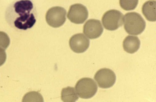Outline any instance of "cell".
Here are the masks:
<instances>
[{
    "label": "cell",
    "mask_w": 156,
    "mask_h": 102,
    "mask_svg": "<svg viewBox=\"0 0 156 102\" xmlns=\"http://www.w3.org/2000/svg\"><path fill=\"white\" fill-rule=\"evenodd\" d=\"M33 8V4L30 0H20L14 4L16 17L14 23L16 28L26 30L33 26L36 20L31 12Z\"/></svg>",
    "instance_id": "1"
},
{
    "label": "cell",
    "mask_w": 156,
    "mask_h": 102,
    "mask_svg": "<svg viewBox=\"0 0 156 102\" xmlns=\"http://www.w3.org/2000/svg\"><path fill=\"white\" fill-rule=\"evenodd\" d=\"M123 21L125 30L129 34L136 35L140 34L145 29L146 22L137 12H128L125 15Z\"/></svg>",
    "instance_id": "2"
},
{
    "label": "cell",
    "mask_w": 156,
    "mask_h": 102,
    "mask_svg": "<svg viewBox=\"0 0 156 102\" xmlns=\"http://www.w3.org/2000/svg\"><path fill=\"white\" fill-rule=\"evenodd\" d=\"M78 96L82 98H91L96 94L98 87L95 81L90 78H83L77 82L75 86Z\"/></svg>",
    "instance_id": "3"
},
{
    "label": "cell",
    "mask_w": 156,
    "mask_h": 102,
    "mask_svg": "<svg viewBox=\"0 0 156 102\" xmlns=\"http://www.w3.org/2000/svg\"><path fill=\"white\" fill-rule=\"evenodd\" d=\"M123 17L122 12L118 10L112 9L107 11L102 19L104 27L110 31L118 29L123 24Z\"/></svg>",
    "instance_id": "4"
},
{
    "label": "cell",
    "mask_w": 156,
    "mask_h": 102,
    "mask_svg": "<svg viewBox=\"0 0 156 102\" xmlns=\"http://www.w3.org/2000/svg\"><path fill=\"white\" fill-rule=\"evenodd\" d=\"M66 10L64 8L58 6L49 9L47 12L46 19L50 26L57 28L61 27L66 19Z\"/></svg>",
    "instance_id": "5"
},
{
    "label": "cell",
    "mask_w": 156,
    "mask_h": 102,
    "mask_svg": "<svg viewBox=\"0 0 156 102\" xmlns=\"http://www.w3.org/2000/svg\"><path fill=\"white\" fill-rule=\"evenodd\" d=\"M94 79L99 87L107 89L112 87L115 84L116 76L114 72L111 69L103 68L96 72Z\"/></svg>",
    "instance_id": "6"
},
{
    "label": "cell",
    "mask_w": 156,
    "mask_h": 102,
    "mask_svg": "<svg viewBox=\"0 0 156 102\" xmlns=\"http://www.w3.org/2000/svg\"><path fill=\"white\" fill-rule=\"evenodd\" d=\"M88 16V12L87 8L79 4L71 5L67 15V17L71 22L76 24L83 23Z\"/></svg>",
    "instance_id": "7"
},
{
    "label": "cell",
    "mask_w": 156,
    "mask_h": 102,
    "mask_svg": "<svg viewBox=\"0 0 156 102\" xmlns=\"http://www.w3.org/2000/svg\"><path fill=\"white\" fill-rule=\"evenodd\" d=\"M101 21L98 20L90 19L84 25V33L90 39H95L99 37L103 32Z\"/></svg>",
    "instance_id": "8"
},
{
    "label": "cell",
    "mask_w": 156,
    "mask_h": 102,
    "mask_svg": "<svg viewBox=\"0 0 156 102\" xmlns=\"http://www.w3.org/2000/svg\"><path fill=\"white\" fill-rule=\"evenodd\" d=\"M69 44L71 49L76 53L85 52L90 45L89 40L83 33L73 35L70 39Z\"/></svg>",
    "instance_id": "9"
},
{
    "label": "cell",
    "mask_w": 156,
    "mask_h": 102,
    "mask_svg": "<svg viewBox=\"0 0 156 102\" xmlns=\"http://www.w3.org/2000/svg\"><path fill=\"white\" fill-rule=\"evenodd\" d=\"M140 44V40L137 37L129 35L124 40L123 47L127 53L133 54L139 50Z\"/></svg>",
    "instance_id": "10"
},
{
    "label": "cell",
    "mask_w": 156,
    "mask_h": 102,
    "mask_svg": "<svg viewBox=\"0 0 156 102\" xmlns=\"http://www.w3.org/2000/svg\"><path fill=\"white\" fill-rule=\"evenodd\" d=\"M156 2L151 0L146 2L142 7V12L149 21L155 22L156 20Z\"/></svg>",
    "instance_id": "11"
},
{
    "label": "cell",
    "mask_w": 156,
    "mask_h": 102,
    "mask_svg": "<svg viewBox=\"0 0 156 102\" xmlns=\"http://www.w3.org/2000/svg\"><path fill=\"white\" fill-rule=\"evenodd\" d=\"M61 98L63 102H74L79 99V97L74 87L68 86L62 89Z\"/></svg>",
    "instance_id": "12"
},
{
    "label": "cell",
    "mask_w": 156,
    "mask_h": 102,
    "mask_svg": "<svg viewBox=\"0 0 156 102\" xmlns=\"http://www.w3.org/2000/svg\"><path fill=\"white\" fill-rule=\"evenodd\" d=\"M23 101L43 102L44 100L42 96L40 93L33 91L26 94L23 97Z\"/></svg>",
    "instance_id": "13"
},
{
    "label": "cell",
    "mask_w": 156,
    "mask_h": 102,
    "mask_svg": "<svg viewBox=\"0 0 156 102\" xmlns=\"http://www.w3.org/2000/svg\"><path fill=\"white\" fill-rule=\"evenodd\" d=\"M139 0H119L121 7L126 11L132 10L137 7Z\"/></svg>",
    "instance_id": "14"
},
{
    "label": "cell",
    "mask_w": 156,
    "mask_h": 102,
    "mask_svg": "<svg viewBox=\"0 0 156 102\" xmlns=\"http://www.w3.org/2000/svg\"><path fill=\"white\" fill-rule=\"evenodd\" d=\"M10 43L8 35L4 32L0 31V47L6 49L9 47Z\"/></svg>",
    "instance_id": "15"
},
{
    "label": "cell",
    "mask_w": 156,
    "mask_h": 102,
    "mask_svg": "<svg viewBox=\"0 0 156 102\" xmlns=\"http://www.w3.org/2000/svg\"><path fill=\"white\" fill-rule=\"evenodd\" d=\"M7 55L4 49L0 47V67L2 66L5 62Z\"/></svg>",
    "instance_id": "16"
}]
</instances>
